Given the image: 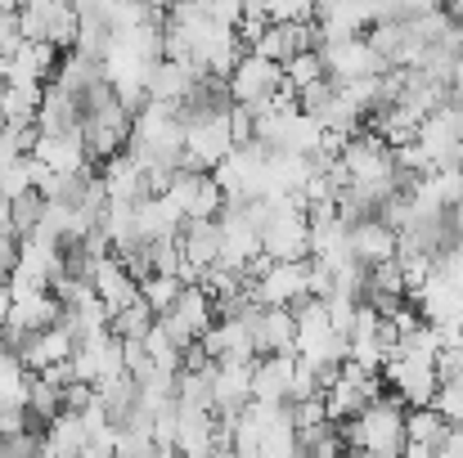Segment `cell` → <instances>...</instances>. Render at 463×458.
Instances as JSON below:
<instances>
[{
	"instance_id": "cell-12",
	"label": "cell",
	"mask_w": 463,
	"mask_h": 458,
	"mask_svg": "<svg viewBox=\"0 0 463 458\" xmlns=\"http://www.w3.org/2000/svg\"><path fill=\"white\" fill-rule=\"evenodd\" d=\"M252 400V360H216L212 364V409L216 418H234Z\"/></svg>"
},
{
	"instance_id": "cell-13",
	"label": "cell",
	"mask_w": 463,
	"mask_h": 458,
	"mask_svg": "<svg viewBox=\"0 0 463 458\" xmlns=\"http://www.w3.org/2000/svg\"><path fill=\"white\" fill-rule=\"evenodd\" d=\"M36 136H63V131H81V104L72 90H63L59 81H45L41 104H36Z\"/></svg>"
},
{
	"instance_id": "cell-19",
	"label": "cell",
	"mask_w": 463,
	"mask_h": 458,
	"mask_svg": "<svg viewBox=\"0 0 463 458\" xmlns=\"http://www.w3.org/2000/svg\"><path fill=\"white\" fill-rule=\"evenodd\" d=\"M446 432H450V418H441L432 405L405 409V454H414V458L437 454L441 441H446Z\"/></svg>"
},
{
	"instance_id": "cell-22",
	"label": "cell",
	"mask_w": 463,
	"mask_h": 458,
	"mask_svg": "<svg viewBox=\"0 0 463 458\" xmlns=\"http://www.w3.org/2000/svg\"><path fill=\"white\" fill-rule=\"evenodd\" d=\"M180 225H184V216L166 193H145L136 202V238H145V243L171 238V234H180Z\"/></svg>"
},
{
	"instance_id": "cell-7",
	"label": "cell",
	"mask_w": 463,
	"mask_h": 458,
	"mask_svg": "<svg viewBox=\"0 0 463 458\" xmlns=\"http://www.w3.org/2000/svg\"><path fill=\"white\" fill-rule=\"evenodd\" d=\"M225 86H230V99H234V104L257 108V104H266V99L284 86V63H275V59H266V54H257V50H243L239 63L230 68Z\"/></svg>"
},
{
	"instance_id": "cell-30",
	"label": "cell",
	"mask_w": 463,
	"mask_h": 458,
	"mask_svg": "<svg viewBox=\"0 0 463 458\" xmlns=\"http://www.w3.org/2000/svg\"><path fill=\"white\" fill-rule=\"evenodd\" d=\"M136 284H140V302L149 305L154 314H162L166 305L175 302V293L184 288V279H180V275H162V270H149V275H145V279H136Z\"/></svg>"
},
{
	"instance_id": "cell-28",
	"label": "cell",
	"mask_w": 463,
	"mask_h": 458,
	"mask_svg": "<svg viewBox=\"0 0 463 458\" xmlns=\"http://www.w3.org/2000/svg\"><path fill=\"white\" fill-rule=\"evenodd\" d=\"M63 409V387L59 382H50V378H41V373H32L27 378V418H54Z\"/></svg>"
},
{
	"instance_id": "cell-31",
	"label": "cell",
	"mask_w": 463,
	"mask_h": 458,
	"mask_svg": "<svg viewBox=\"0 0 463 458\" xmlns=\"http://www.w3.org/2000/svg\"><path fill=\"white\" fill-rule=\"evenodd\" d=\"M41 207H45V193L41 189H23L18 198H9V220H14V238L32 234L36 220H41Z\"/></svg>"
},
{
	"instance_id": "cell-5",
	"label": "cell",
	"mask_w": 463,
	"mask_h": 458,
	"mask_svg": "<svg viewBox=\"0 0 463 458\" xmlns=\"http://www.w3.org/2000/svg\"><path fill=\"white\" fill-rule=\"evenodd\" d=\"M77 5L72 0H18V36L50 41L59 50H72L77 41Z\"/></svg>"
},
{
	"instance_id": "cell-20",
	"label": "cell",
	"mask_w": 463,
	"mask_h": 458,
	"mask_svg": "<svg viewBox=\"0 0 463 458\" xmlns=\"http://www.w3.org/2000/svg\"><path fill=\"white\" fill-rule=\"evenodd\" d=\"M90 284H95V297L109 305V314L140 297V284L131 279V270H127V266H122L113 252L95 261V270H90Z\"/></svg>"
},
{
	"instance_id": "cell-11",
	"label": "cell",
	"mask_w": 463,
	"mask_h": 458,
	"mask_svg": "<svg viewBox=\"0 0 463 458\" xmlns=\"http://www.w3.org/2000/svg\"><path fill=\"white\" fill-rule=\"evenodd\" d=\"M175 238H180V257H184V284L198 279L221 257V220L216 216H184Z\"/></svg>"
},
{
	"instance_id": "cell-17",
	"label": "cell",
	"mask_w": 463,
	"mask_h": 458,
	"mask_svg": "<svg viewBox=\"0 0 463 458\" xmlns=\"http://www.w3.org/2000/svg\"><path fill=\"white\" fill-rule=\"evenodd\" d=\"M99 180H104V193H109V202H140L145 193H149V180H145V166L131 157V153H113V157H104V171H99Z\"/></svg>"
},
{
	"instance_id": "cell-14",
	"label": "cell",
	"mask_w": 463,
	"mask_h": 458,
	"mask_svg": "<svg viewBox=\"0 0 463 458\" xmlns=\"http://www.w3.org/2000/svg\"><path fill=\"white\" fill-rule=\"evenodd\" d=\"M175 450L180 454H212L216 450V409L212 405H180L175 400Z\"/></svg>"
},
{
	"instance_id": "cell-37",
	"label": "cell",
	"mask_w": 463,
	"mask_h": 458,
	"mask_svg": "<svg viewBox=\"0 0 463 458\" xmlns=\"http://www.w3.org/2000/svg\"><path fill=\"white\" fill-rule=\"evenodd\" d=\"M157 5H203V0H157Z\"/></svg>"
},
{
	"instance_id": "cell-29",
	"label": "cell",
	"mask_w": 463,
	"mask_h": 458,
	"mask_svg": "<svg viewBox=\"0 0 463 458\" xmlns=\"http://www.w3.org/2000/svg\"><path fill=\"white\" fill-rule=\"evenodd\" d=\"M149 323H154V310L140 302V297L109 314V332H113V337H122V341H131V337H145V332H149Z\"/></svg>"
},
{
	"instance_id": "cell-35",
	"label": "cell",
	"mask_w": 463,
	"mask_h": 458,
	"mask_svg": "<svg viewBox=\"0 0 463 458\" xmlns=\"http://www.w3.org/2000/svg\"><path fill=\"white\" fill-rule=\"evenodd\" d=\"M266 18L270 23H310L315 0H266Z\"/></svg>"
},
{
	"instance_id": "cell-33",
	"label": "cell",
	"mask_w": 463,
	"mask_h": 458,
	"mask_svg": "<svg viewBox=\"0 0 463 458\" xmlns=\"http://www.w3.org/2000/svg\"><path fill=\"white\" fill-rule=\"evenodd\" d=\"M315 77H324V63H319V50H315V45L284 59V81H288L293 90H298V86H307V81H315Z\"/></svg>"
},
{
	"instance_id": "cell-34",
	"label": "cell",
	"mask_w": 463,
	"mask_h": 458,
	"mask_svg": "<svg viewBox=\"0 0 463 458\" xmlns=\"http://www.w3.org/2000/svg\"><path fill=\"white\" fill-rule=\"evenodd\" d=\"M23 189H36V184H32V153H18V157L0 162V193L18 198Z\"/></svg>"
},
{
	"instance_id": "cell-21",
	"label": "cell",
	"mask_w": 463,
	"mask_h": 458,
	"mask_svg": "<svg viewBox=\"0 0 463 458\" xmlns=\"http://www.w3.org/2000/svg\"><path fill=\"white\" fill-rule=\"evenodd\" d=\"M32 157L50 171H86L90 166V153L81 131H63V136H36L32 140Z\"/></svg>"
},
{
	"instance_id": "cell-6",
	"label": "cell",
	"mask_w": 463,
	"mask_h": 458,
	"mask_svg": "<svg viewBox=\"0 0 463 458\" xmlns=\"http://www.w3.org/2000/svg\"><path fill=\"white\" fill-rule=\"evenodd\" d=\"M319 63H324V77L333 86L342 81H355V77H369V72H383V54L355 32V36H337V41H319Z\"/></svg>"
},
{
	"instance_id": "cell-26",
	"label": "cell",
	"mask_w": 463,
	"mask_h": 458,
	"mask_svg": "<svg viewBox=\"0 0 463 458\" xmlns=\"http://www.w3.org/2000/svg\"><path fill=\"white\" fill-rule=\"evenodd\" d=\"M50 81H59L63 90H72V95H86L90 86H99L104 81V63L99 59H90V54H81V50H68L63 59H59V68H54V77Z\"/></svg>"
},
{
	"instance_id": "cell-10",
	"label": "cell",
	"mask_w": 463,
	"mask_h": 458,
	"mask_svg": "<svg viewBox=\"0 0 463 458\" xmlns=\"http://www.w3.org/2000/svg\"><path fill=\"white\" fill-rule=\"evenodd\" d=\"M266 305H293L298 297L310 293V257L293 261H266V270L248 284Z\"/></svg>"
},
{
	"instance_id": "cell-36",
	"label": "cell",
	"mask_w": 463,
	"mask_h": 458,
	"mask_svg": "<svg viewBox=\"0 0 463 458\" xmlns=\"http://www.w3.org/2000/svg\"><path fill=\"white\" fill-rule=\"evenodd\" d=\"M14 257H18V243H14V234H0V284L9 279V270H14Z\"/></svg>"
},
{
	"instance_id": "cell-24",
	"label": "cell",
	"mask_w": 463,
	"mask_h": 458,
	"mask_svg": "<svg viewBox=\"0 0 463 458\" xmlns=\"http://www.w3.org/2000/svg\"><path fill=\"white\" fill-rule=\"evenodd\" d=\"M41 90V81H0V126H32Z\"/></svg>"
},
{
	"instance_id": "cell-32",
	"label": "cell",
	"mask_w": 463,
	"mask_h": 458,
	"mask_svg": "<svg viewBox=\"0 0 463 458\" xmlns=\"http://www.w3.org/2000/svg\"><path fill=\"white\" fill-rule=\"evenodd\" d=\"M432 409L450 423H463V373H446L437 378V391H432Z\"/></svg>"
},
{
	"instance_id": "cell-3",
	"label": "cell",
	"mask_w": 463,
	"mask_h": 458,
	"mask_svg": "<svg viewBox=\"0 0 463 458\" xmlns=\"http://www.w3.org/2000/svg\"><path fill=\"white\" fill-rule=\"evenodd\" d=\"M180 122H184V162L180 166L212 171L225 153L234 149L230 108H194V113H180Z\"/></svg>"
},
{
	"instance_id": "cell-25",
	"label": "cell",
	"mask_w": 463,
	"mask_h": 458,
	"mask_svg": "<svg viewBox=\"0 0 463 458\" xmlns=\"http://www.w3.org/2000/svg\"><path fill=\"white\" fill-rule=\"evenodd\" d=\"M27 378H32V369L0 341V414H23L27 409Z\"/></svg>"
},
{
	"instance_id": "cell-2",
	"label": "cell",
	"mask_w": 463,
	"mask_h": 458,
	"mask_svg": "<svg viewBox=\"0 0 463 458\" xmlns=\"http://www.w3.org/2000/svg\"><path fill=\"white\" fill-rule=\"evenodd\" d=\"M261 252L270 261H293V257H310V216L298 193L270 198V211L261 220Z\"/></svg>"
},
{
	"instance_id": "cell-9",
	"label": "cell",
	"mask_w": 463,
	"mask_h": 458,
	"mask_svg": "<svg viewBox=\"0 0 463 458\" xmlns=\"http://www.w3.org/2000/svg\"><path fill=\"white\" fill-rule=\"evenodd\" d=\"M383 387H392V396L414 409V405H432V391H437V364L432 360H405V355H387V364L378 369Z\"/></svg>"
},
{
	"instance_id": "cell-15",
	"label": "cell",
	"mask_w": 463,
	"mask_h": 458,
	"mask_svg": "<svg viewBox=\"0 0 463 458\" xmlns=\"http://www.w3.org/2000/svg\"><path fill=\"white\" fill-rule=\"evenodd\" d=\"M198 77H203V68H194L189 59H166L162 54L154 63V72H149V99L180 108L189 99V90L198 86Z\"/></svg>"
},
{
	"instance_id": "cell-16",
	"label": "cell",
	"mask_w": 463,
	"mask_h": 458,
	"mask_svg": "<svg viewBox=\"0 0 463 458\" xmlns=\"http://www.w3.org/2000/svg\"><path fill=\"white\" fill-rule=\"evenodd\" d=\"M298 351H266L252 360V400H288Z\"/></svg>"
},
{
	"instance_id": "cell-23",
	"label": "cell",
	"mask_w": 463,
	"mask_h": 458,
	"mask_svg": "<svg viewBox=\"0 0 463 458\" xmlns=\"http://www.w3.org/2000/svg\"><path fill=\"white\" fill-rule=\"evenodd\" d=\"M81 445H86V418L77 409H59L54 418L41 423V454L68 458L81 454Z\"/></svg>"
},
{
	"instance_id": "cell-27",
	"label": "cell",
	"mask_w": 463,
	"mask_h": 458,
	"mask_svg": "<svg viewBox=\"0 0 463 458\" xmlns=\"http://www.w3.org/2000/svg\"><path fill=\"white\" fill-rule=\"evenodd\" d=\"M315 117H319V126H324V131H337V136H355V131L364 126V113H360L342 90H333V95H328V104H324Z\"/></svg>"
},
{
	"instance_id": "cell-4",
	"label": "cell",
	"mask_w": 463,
	"mask_h": 458,
	"mask_svg": "<svg viewBox=\"0 0 463 458\" xmlns=\"http://www.w3.org/2000/svg\"><path fill=\"white\" fill-rule=\"evenodd\" d=\"M225 202H248V198H266V145L257 140H243L225 153L216 166H212Z\"/></svg>"
},
{
	"instance_id": "cell-8",
	"label": "cell",
	"mask_w": 463,
	"mask_h": 458,
	"mask_svg": "<svg viewBox=\"0 0 463 458\" xmlns=\"http://www.w3.org/2000/svg\"><path fill=\"white\" fill-rule=\"evenodd\" d=\"M162 193L180 207V216H221V207H225V193H221L216 175L203 171V166H175L166 175Z\"/></svg>"
},
{
	"instance_id": "cell-18",
	"label": "cell",
	"mask_w": 463,
	"mask_h": 458,
	"mask_svg": "<svg viewBox=\"0 0 463 458\" xmlns=\"http://www.w3.org/2000/svg\"><path fill=\"white\" fill-rule=\"evenodd\" d=\"M346 238H351V257H355L360 266H378V261L396 257V229L383 225L378 216H360V220H351Z\"/></svg>"
},
{
	"instance_id": "cell-1",
	"label": "cell",
	"mask_w": 463,
	"mask_h": 458,
	"mask_svg": "<svg viewBox=\"0 0 463 458\" xmlns=\"http://www.w3.org/2000/svg\"><path fill=\"white\" fill-rule=\"evenodd\" d=\"M342 441L360 454L396 458L405 454V405L396 396H373L360 414L342 418Z\"/></svg>"
},
{
	"instance_id": "cell-38",
	"label": "cell",
	"mask_w": 463,
	"mask_h": 458,
	"mask_svg": "<svg viewBox=\"0 0 463 458\" xmlns=\"http://www.w3.org/2000/svg\"><path fill=\"white\" fill-rule=\"evenodd\" d=\"M437 5H446V0H437Z\"/></svg>"
}]
</instances>
